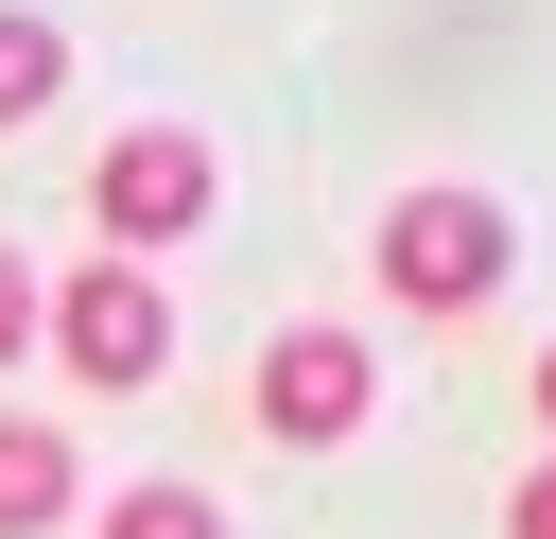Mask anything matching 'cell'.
Wrapping results in <instances>:
<instances>
[{"label":"cell","instance_id":"obj_1","mask_svg":"<svg viewBox=\"0 0 556 539\" xmlns=\"http://www.w3.org/2000/svg\"><path fill=\"white\" fill-rule=\"evenodd\" d=\"M504 261H521V226H504L486 191H400V209L365 226V296H382V313H434V330L486 313Z\"/></svg>","mask_w":556,"mask_h":539},{"label":"cell","instance_id":"obj_2","mask_svg":"<svg viewBox=\"0 0 556 539\" xmlns=\"http://www.w3.org/2000/svg\"><path fill=\"white\" fill-rule=\"evenodd\" d=\"M226 209V156H208V122H122L104 156H87V226H104V261H174L191 226Z\"/></svg>","mask_w":556,"mask_h":539},{"label":"cell","instance_id":"obj_3","mask_svg":"<svg viewBox=\"0 0 556 539\" xmlns=\"http://www.w3.org/2000/svg\"><path fill=\"white\" fill-rule=\"evenodd\" d=\"M35 348L70 365V400H139V383L174 365V278H139V261H70V278L35 296Z\"/></svg>","mask_w":556,"mask_h":539},{"label":"cell","instance_id":"obj_4","mask_svg":"<svg viewBox=\"0 0 556 539\" xmlns=\"http://www.w3.org/2000/svg\"><path fill=\"white\" fill-rule=\"evenodd\" d=\"M243 417H261L278 452H348V435L382 417V348H365L348 313H278L261 365H243Z\"/></svg>","mask_w":556,"mask_h":539},{"label":"cell","instance_id":"obj_5","mask_svg":"<svg viewBox=\"0 0 556 539\" xmlns=\"http://www.w3.org/2000/svg\"><path fill=\"white\" fill-rule=\"evenodd\" d=\"M87 522V452L70 417H0V539H70Z\"/></svg>","mask_w":556,"mask_h":539},{"label":"cell","instance_id":"obj_6","mask_svg":"<svg viewBox=\"0 0 556 539\" xmlns=\"http://www.w3.org/2000/svg\"><path fill=\"white\" fill-rule=\"evenodd\" d=\"M52 104H70V35H52L35 0H0V139H17V122H52Z\"/></svg>","mask_w":556,"mask_h":539},{"label":"cell","instance_id":"obj_7","mask_svg":"<svg viewBox=\"0 0 556 539\" xmlns=\"http://www.w3.org/2000/svg\"><path fill=\"white\" fill-rule=\"evenodd\" d=\"M87 539H226V504H208V487H174V469H139V487H104V504H87Z\"/></svg>","mask_w":556,"mask_h":539},{"label":"cell","instance_id":"obj_8","mask_svg":"<svg viewBox=\"0 0 556 539\" xmlns=\"http://www.w3.org/2000/svg\"><path fill=\"white\" fill-rule=\"evenodd\" d=\"M35 296H52V261H17V226H0V383H17V348H35Z\"/></svg>","mask_w":556,"mask_h":539},{"label":"cell","instance_id":"obj_9","mask_svg":"<svg viewBox=\"0 0 556 539\" xmlns=\"http://www.w3.org/2000/svg\"><path fill=\"white\" fill-rule=\"evenodd\" d=\"M504 539H556V452H539V469L504 487Z\"/></svg>","mask_w":556,"mask_h":539},{"label":"cell","instance_id":"obj_10","mask_svg":"<svg viewBox=\"0 0 556 539\" xmlns=\"http://www.w3.org/2000/svg\"><path fill=\"white\" fill-rule=\"evenodd\" d=\"M521 400H539V435H556V348H539V365H521Z\"/></svg>","mask_w":556,"mask_h":539}]
</instances>
